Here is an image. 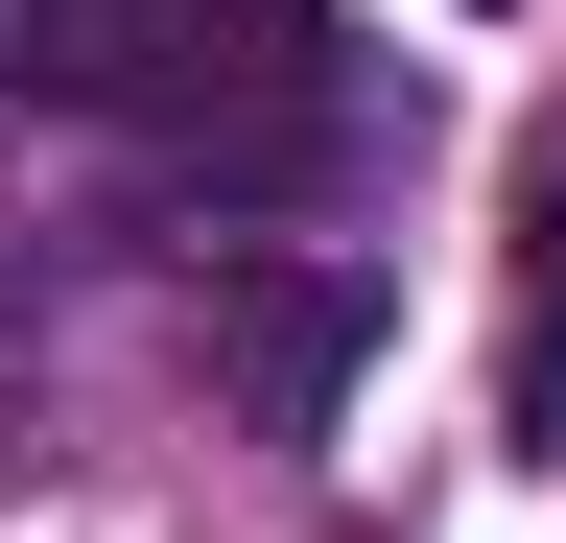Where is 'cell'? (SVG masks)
<instances>
[{"label": "cell", "mask_w": 566, "mask_h": 543, "mask_svg": "<svg viewBox=\"0 0 566 543\" xmlns=\"http://www.w3.org/2000/svg\"><path fill=\"white\" fill-rule=\"evenodd\" d=\"M378 331H401V284L354 237H212V284H189V355H212L237 426H331L378 378Z\"/></svg>", "instance_id": "obj_2"}, {"label": "cell", "mask_w": 566, "mask_h": 543, "mask_svg": "<svg viewBox=\"0 0 566 543\" xmlns=\"http://www.w3.org/2000/svg\"><path fill=\"white\" fill-rule=\"evenodd\" d=\"M118 118H142V166H166L189 213H331V189L401 143L378 48H354L331 0H142Z\"/></svg>", "instance_id": "obj_1"}, {"label": "cell", "mask_w": 566, "mask_h": 543, "mask_svg": "<svg viewBox=\"0 0 566 543\" xmlns=\"http://www.w3.org/2000/svg\"><path fill=\"white\" fill-rule=\"evenodd\" d=\"M520 449H566V118L520 143Z\"/></svg>", "instance_id": "obj_3"}]
</instances>
